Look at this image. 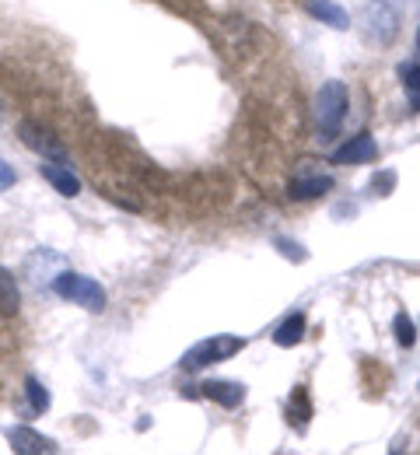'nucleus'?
Returning a JSON list of instances; mask_svg holds the SVG:
<instances>
[{
	"instance_id": "nucleus-18",
	"label": "nucleus",
	"mask_w": 420,
	"mask_h": 455,
	"mask_svg": "<svg viewBox=\"0 0 420 455\" xmlns=\"http://www.w3.org/2000/svg\"><path fill=\"white\" fill-rule=\"evenodd\" d=\"M392 186H396V172H378L375 179H371V189H375V196H389L392 193Z\"/></svg>"
},
{
	"instance_id": "nucleus-16",
	"label": "nucleus",
	"mask_w": 420,
	"mask_h": 455,
	"mask_svg": "<svg viewBox=\"0 0 420 455\" xmlns=\"http://www.w3.org/2000/svg\"><path fill=\"white\" fill-rule=\"evenodd\" d=\"M273 245H277V252H281L284 259H291V263H305V259H308L305 245H298L295 238H284V235H277V238H273Z\"/></svg>"
},
{
	"instance_id": "nucleus-15",
	"label": "nucleus",
	"mask_w": 420,
	"mask_h": 455,
	"mask_svg": "<svg viewBox=\"0 0 420 455\" xmlns=\"http://www.w3.org/2000/svg\"><path fill=\"white\" fill-rule=\"evenodd\" d=\"M392 333H396V343L407 347V350L417 343V326H414V319H410L407 312H396V319H392Z\"/></svg>"
},
{
	"instance_id": "nucleus-3",
	"label": "nucleus",
	"mask_w": 420,
	"mask_h": 455,
	"mask_svg": "<svg viewBox=\"0 0 420 455\" xmlns=\"http://www.w3.org/2000/svg\"><path fill=\"white\" fill-rule=\"evenodd\" d=\"M53 294H57L60 301H70V305L84 308V312H102L106 301H109L106 287L99 284L95 277H84V274H74V270L53 277Z\"/></svg>"
},
{
	"instance_id": "nucleus-4",
	"label": "nucleus",
	"mask_w": 420,
	"mask_h": 455,
	"mask_svg": "<svg viewBox=\"0 0 420 455\" xmlns=\"http://www.w3.org/2000/svg\"><path fill=\"white\" fill-rule=\"evenodd\" d=\"M337 186V179H333V172L326 169L319 158H301L295 172H291V182H288V196L291 200H319L322 193H329Z\"/></svg>"
},
{
	"instance_id": "nucleus-7",
	"label": "nucleus",
	"mask_w": 420,
	"mask_h": 455,
	"mask_svg": "<svg viewBox=\"0 0 420 455\" xmlns=\"http://www.w3.org/2000/svg\"><path fill=\"white\" fill-rule=\"evenodd\" d=\"M7 445H11V452L14 455H53V452H60V445H57L53 438L39 435V431H36V427H28V424H14V427H7Z\"/></svg>"
},
{
	"instance_id": "nucleus-11",
	"label": "nucleus",
	"mask_w": 420,
	"mask_h": 455,
	"mask_svg": "<svg viewBox=\"0 0 420 455\" xmlns=\"http://www.w3.org/2000/svg\"><path fill=\"white\" fill-rule=\"evenodd\" d=\"M305 333H308V319H305V312H291L277 330H273V343L277 347H298L305 340Z\"/></svg>"
},
{
	"instance_id": "nucleus-2",
	"label": "nucleus",
	"mask_w": 420,
	"mask_h": 455,
	"mask_svg": "<svg viewBox=\"0 0 420 455\" xmlns=\"http://www.w3.org/2000/svg\"><path fill=\"white\" fill-rule=\"evenodd\" d=\"M347 106H351V99H347V84L337 81V77L322 81V88L315 92V126H319L322 140H329V137H337V133L344 130Z\"/></svg>"
},
{
	"instance_id": "nucleus-19",
	"label": "nucleus",
	"mask_w": 420,
	"mask_h": 455,
	"mask_svg": "<svg viewBox=\"0 0 420 455\" xmlns=\"http://www.w3.org/2000/svg\"><path fill=\"white\" fill-rule=\"evenodd\" d=\"M400 77H403L407 92H420V63H403L400 67Z\"/></svg>"
},
{
	"instance_id": "nucleus-14",
	"label": "nucleus",
	"mask_w": 420,
	"mask_h": 455,
	"mask_svg": "<svg viewBox=\"0 0 420 455\" xmlns=\"http://www.w3.org/2000/svg\"><path fill=\"white\" fill-rule=\"evenodd\" d=\"M18 305H21L18 284H14L11 270H4V267H0V312H4V315H14V312H18Z\"/></svg>"
},
{
	"instance_id": "nucleus-17",
	"label": "nucleus",
	"mask_w": 420,
	"mask_h": 455,
	"mask_svg": "<svg viewBox=\"0 0 420 455\" xmlns=\"http://www.w3.org/2000/svg\"><path fill=\"white\" fill-rule=\"evenodd\" d=\"M298 413V431H305V424H308V417H312V403H308V393H305V386L295 389V396H291V417Z\"/></svg>"
},
{
	"instance_id": "nucleus-1",
	"label": "nucleus",
	"mask_w": 420,
	"mask_h": 455,
	"mask_svg": "<svg viewBox=\"0 0 420 455\" xmlns=\"http://www.w3.org/2000/svg\"><path fill=\"white\" fill-rule=\"evenodd\" d=\"M245 350V337H232V333H214L207 340L193 343L186 354H182L179 368L196 375V371H207L210 364H221V361H232L235 354Z\"/></svg>"
},
{
	"instance_id": "nucleus-12",
	"label": "nucleus",
	"mask_w": 420,
	"mask_h": 455,
	"mask_svg": "<svg viewBox=\"0 0 420 455\" xmlns=\"http://www.w3.org/2000/svg\"><path fill=\"white\" fill-rule=\"evenodd\" d=\"M308 14L315 21H322V25H329V28H351L347 11L340 4H333V0H308Z\"/></svg>"
},
{
	"instance_id": "nucleus-10",
	"label": "nucleus",
	"mask_w": 420,
	"mask_h": 455,
	"mask_svg": "<svg viewBox=\"0 0 420 455\" xmlns=\"http://www.w3.org/2000/svg\"><path fill=\"white\" fill-rule=\"evenodd\" d=\"M39 175H43L60 196H70V200H74V196L81 193V179L70 172V165H63V162H43V165H39Z\"/></svg>"
},
{
	"instance_id": "nucleus-20",
	"label": "nucleus",
	"mask_w": 420,
	"mask_h": 455,
	"mask_svg": "<svg viewBox=\"0 0 420 455\" xmlns=\"http://www.w3.org/2000/svg\"><path fill=\"white\" fill-rule=\"evenodd\" d=\"M14 182H18V172H14L7 162H4V158H0V193H4V189H11Z\"/></svg>"
},
{
	"instance_id": "nucleus-9",
	"label": "nucleus",
	"mask_w": 420,
	"mask_h": 455,
	"mask_svg": "<svg viewBox=\"0 0 420 455\" xmlns=\"http://www.w3.org/2000/svg\"><path fill=\"white\" fill-rule=\"evenodd\" d=\"M200 393L196 396L210 399V403H218V406H225V410H235L245 403V386L242 382H228V379H207V382H200L196 386Z\"/></svg>"
},
{
	"instance_id": "nucleus-8",
	"label": "nucleus",
	"mask_w": 420,
	"mask_h": 455,
	"mask_svg": "<svg viewBox=\"0 0 420 455\" xmlns=\"http://www.w3.org/2000/svg\"><path fill=\"white\" fill-rule=\"evenodd\" d=\"M375 158H378L375 137H371V133H358V137H351L347 144H340L329 162H333V165H371Z\"/></svg>"
},
{
	"instance_id": "nucleus-5",
	"label": "nucleus",
	"mask_w": 420,
	"mask_h": 455,
	"mask_svg": "<svg viewBox=\"0 0 420 455\" xmlns=\"http://www.w3.org/2000/svg\"><path fill=\"white\" fill-rule=\"evenodd\" d=\"M396 32H400V14H396V7H392L389 0H371V4L364 7V14H361V36H364V43H371V46H389V43L396 39Z\"/></svg>"
},
{
	"instance_id": "nucleus-13",
	"label": "nucleus",
	"mask_w": 420,
	"mask_h": 455,
	"mask_svg": "<svg viewBox=\"0 0 420 455\" xmlns=\"http://www.w3.org/2000/svg\"><path fill=\"white\" fill-rule=\"evenodd\" d=\"M25 399H28V410H32V413H46V410L53 406L50 389H46L36 375H28V379H25Z\"/></svg>"
},
{
	"instance_id": "nucleus-21",
	"label": "nucleus",
	"mask_w": 420,
	"mask_h": 455,
	"mask_svg": "<svg viewBox=\"0 0 420 455\" xmlns=\"http://www.w3.org/2000/svg\"><path fill=\"white\" fill-rule=\"evenodd\" d=\"M417 50H420V28H417Z\"/></svg>"
},
{
	"instance_id": "nucleus-6",
	"label": "nucleus",
	"mask_w": 420,
	"mask_h": 455,
	"mask_svg": "<svg viewBox=\"0 0 420 455\" xmlns=\"http://www.w3.org/2000/svg\"><path fill=\"white\" fill-rule=\"evenodd\" d=\"M18 137H21V144H25L28 151H36L43 162H63V165H67V151H63L60 137H57L50 126H43V123H36V119H25V123L18 126Z\"/></svg>"
}]
</instances>
